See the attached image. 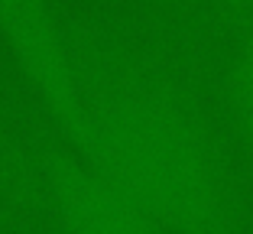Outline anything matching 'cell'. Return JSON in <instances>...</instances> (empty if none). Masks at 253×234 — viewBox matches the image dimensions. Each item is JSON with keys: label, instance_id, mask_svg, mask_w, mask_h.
I'll use <instances>...</instances> for the list:
<instances>
[{"label": "cell", "instance_id": "obj_1", "mask_svg": "<svg viewBox=\"0 0 253 234\" xmlns=\"http://www.w3.org/2000/svg\"><path fill=\"white\" fill-rule=\"evenodd\" d=\"M75 65L88 111L78 153L88 163L166 234H244L221 153L169 78L94 46H75Z\"/></svg>", "mask_w": 253, "mask_h": 234}, {"label": "cell", "instance_id": "obj_2", "mask_svg": "<svg viewBox=\"0 0 253 234\" xmlns=\"http://www.w3.org/2000/svg\"><path fill=\"white\" fill-rule=\"evenodd\" d=\"M0 43L52 124L75 150L84 146L88 111L75 46L52 0H0Z\"/></svg>", "mask_w": 253, "mask_h": 234}, {"label": "cell", "instance_id": "obj_3", "mask_svg": "<svg viewBox=\"0 0 253 234\" xmlns=\"http://www.w3.org/2000/svg\"><path fill=\"white\" fill-rule=\"evenodd\" d=\"M45 202L68 234H166L88 159H45Z\"/></svg>", "mask_w": 253, "mask_h": 234}, {"label": "cell", "instance_id": "obj_4", "mask_svg": "<svg viewBox=\"0 0 253 234\" xmlns=\"http://www.w3.org/2000/svg\"><path fill=\"white\" fill-rule=\"evenodd\" d=\"M0 202L23 212L45 202V163L33 156L3 98H0Z\"/></svg>", "mask_w": 253, "mask_h": 234}, {"label": "cell", "instance_id": "obj_5", "mask_svg": "<svg viewBox=\"0 0 253 234\" xmlns=\"http://www.w3.org/2000/svg\"><path fill=\"white\" fill-rule=\"evenodd\" d=\"M227 94H231V111L240 127V137L253 150V16L247 23L244 36L231 55L227 68Z\"/></svg>", "mask_w": 253, "mask_h": 234}, {"label": "cell", "instance_id": "obj_6", "mask_svg": "<svg viewBox=\"0 0 253 234\" xmlns=\"http://www.w3.org/2000/svg\"><path fill=\"white\" fill-rule=\"evenodd\" d=\"M224 13H234V16H253V0H214Z\"/></svg>", "mask_w": 253, "mask_h": 234}, {"label": "cell", "instance_id": "obj_7", "mask_svg": "<svg viewBox=\"0 0 253 234\" xmlns=\"http://www.w3.org/2000/svg\"><path fill=\"white\" fill-rule=\"evenodd\" d=\"M156 3H166V7H182V0H156Z\"/></svg>", "mask_w": 253, "mask_h": 234}]
</instances>
